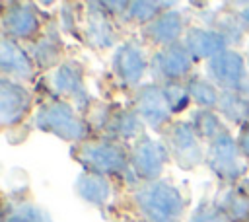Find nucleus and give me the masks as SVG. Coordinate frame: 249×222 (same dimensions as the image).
Segmentation results:
<instances>
[{
    "label": "nucleus",
    "instance_id": "obj_1",
    "mask_svg": "<svg viewBox=\"0 0 249 222\" xmlns=\"http://www.w3.org/2000/svg\"><path fill=\"white\" fill-rule=\"evenodd\" d=\"M136 206L148 222H173L185 208L181 193L165 181H152L140 187L134 195Z\"/></svg>",
    "mask_w": 249,
    "mask_h": 222
},
{
    "label": "nucleus",
    "instance_id": "obj_2",
    "mask_svg": "<svg viewBox=\"0 0 249 222\" xmlns=\"http://www.w3.org/2000/svg\"><path fill=\"white\" fill-rule=\"evenodd\" d=\"M72 156L76 162H80L86 167V171H93L101 175L123 171L128 162L124 148L107 138L82 142Z\"/></svg>",
    "mask_w": 249,
    "mask_h": 222
},
{
    "label": "nucleus",
    "instance_id": "obj_3",
    "mask_svg": "<svg viewBox=\"0 0 249 222\" xmlns=\"http://www.w3.org/2000/svg\"><path fill=\"white\" fill-rule=\"evenodd\" d=\"M35 123L41 130L53 132L64 140H82L88 134L86 123L66 101H51L43 105L35 115Z\"/></svg>",
    "mask_w": 249,
    "mask_h": 222
},
{
    "label": "nucleus",
    "instance_id": "obj_4",
    "mask_svg": "<svg viewBox=\"0 0 249 222\" xmlns=\"http://www.w3.org/2000/svg\"><path fill=\"white\" fill-rule=\"evenodd\" d=\"M239 146L237 142H233V138L226 132L214 140H210V148H208V166L210 169L228 183H233L235 179H239L245 173V166L239 160Z\"/></svg>",
    "mask_w": 249,
    "mask_h": 222
},
{
    "label": "nucleus",
    "instance_id": "obj_5",
    "mask_svg": "<svg viewBox=\"0 0 249 222\" xmlns=\"http://www.w3.org/2000/svg\"><path fill=\"white\" fill-rule=\"evenodd\" d=\"M198 134L187 123H171L165 130V146L169 156L185 169H191L202 162V148L198 144Z\"/></svg>",
    "mask_w": 249,
    "mask_h": 222
},
{
    "label": "nucleus",
    "instance_id": "obj_6",
    "mask_svg": "<svg viewBox=\"0 0 249 222\" xmlns=\"http://www.w3.org/2000/svg\"><path fill=\"white\" fill-rule=\"evenodd\" d=\"M167 160H169L167 146L161 142H156L154 138L144 134V136H140V140L136 142V146L132 150L130 167L134 169L138 179L152 183V181H158Z\"/></svg>",
    "mask_w": 249,
    "mask_h": 222
},
{
    "label": "nucleus",
    "instance_id": "obj_7",
    "mask_svg": "<svg viewBox=\"0 0 249 222\" xmlns=\"http://www.w3.org/2000/svg\"><path fill=\"white\" fill-rule=\"evenodd\" d=\"M208 74L214 86L224 92H241L245 78V62L239 53L224 51L212 60H208Z\"/></svg>",
    "mask_w": 249,
    "mask_h": 222
},
{
    "label": "nucleus",
    "instance_id": "obj_8",
    "mask_svg": "<svg viewBox=\"0 0 249 222\" xmlns=\"http://www.w3.org/2000/svg\"><path fill=\"white\" fill-rule=\"evenodd\" d=\"M136 113L152 129H161L163 125H167L173 111L169 107L163 88H160V86L140 88L138 97H136Z\"/></svg>",
    "mask_w": 249,
    "mask_h": 222
},
{
    "label": "nucleus",
    "instance_id": "obj_9",
    "mask_svg": "<svg viewBox=\"0 0 249 222\" xmlns=\"http://www.w3.org/2000/svg\"><path fill=\"white\" fill-rule=\"evenodd\" d=\"M31 107V95L19 84L2 78L0 82V119L4 127L19 123Z\"/></svg>",
    "mask_w": 249,
    "mask_h": 222
},
{
    "label": "nucleus",
    "instance_id": "obj_10",
    "mask_svg": "<svg viewBox=\"0 0 249 222\" xmlns=\"http://www.w3.org/2000/svg\"><path fill=\"white\" fill-rule=\"evenodd\" d=\"M191 62H193V56L187 51V47L183 43H175V45L163 47L156 55L154 70H158V74L167 82H175L191 70Z\"/></svg>",
    "mask_w": 249,
    "mask_h": 222
},
{
    "label": "nucleus",
    "instance_id": "obj_11",
    "mask_svg": "<svg viewBox=\"0 0 249 222\" xmlns=\"http://www.w3.org/2000/svg\"><path fill=\"white\" fill-rule=\"evenodd\" d=\"M183 45L191 53L193 58H214L220 53L226 51V39L218 31L202 29V27H191L185 35Z\"/></svg>",
    "mask_w": 249,
    "mask_h": 222
},
{
    "label": "nucleus",
    "instance_id": "obj_12",
    "mask_svg": "<svg viewBox=\"0 0 249 222\" xmlns=\"http://www.w3.org/2000/svg\"><path fill=\"white\" fill-rule=\"evenodd\" d=\"M2 25H4V33L14 37V41L16 39H29L37 33L39 19H37V14L33 12V8L23 6V4H16L4 12Z\"/></svg>",
    "mask_w": 249,
    "mask_h": 222
},
{
    "label": "nucleus",
    "instance_id": "obj_13",
    "mask_svg": "<svg viewBox=\"0 0 249 222\" xmlns=\"http://www.w3.org/2000/svg\"><path fill=\"white\" fill-rule=\"evenodd\" d=\"M146 55H144V49L132 41L124 43L117 55H115V60H113V66H115V72L128 84H134L140 80V76L144 74L146 70Z\"/></svg>",
    "mask_w": 249,
    "mask_h": 222
},
{
    "label": "nucleus",
    "instance_id": "obj_14",
    "mask_svg": "<svg viewBox=\"0 0 249 222\" xmlns=\"http://www.w3.org/2000/svg\"><path fill=\"white\" fill-rule=\"evenodd\" d=\"M0 68L6 76H16V78H31L33 76V62L27 56V53L14 41L4 37L0 45Z\"/></svg>",
    "mask_w": 249,
    "mask_h": 222
},
{
    "label": "nucleus",
    "instance_id": "obj_15",
    "mask_svg": "<svg viewBox=\"0 0 249 222\" xmlns=\"http://www.w3.org/2000/svg\"><path fill=\"white\" fill-rule=\"evenodd\" d=\"M53 86H54V90L58 93L72 97L76 101V105L88 107L89 95H88V92L84 88L80 70L76 66H72V64H60L56 68V72L53 74Z\"/></svg>",
    "mask_w": 249,
    "mask_h": 222
},
{
    "label": "nucleus",
    "instance_id": "obj_16",
    "mask_svg": "<svg viewBox=\"0 0 249 222\" xmlns=\"http://www.w3.org/2000/svg\"><path fill=\"white\" fill-rule=\"evenodd\" d=\"M181 33H183V18L175 10H167V12L160 14L146 27V35L154 43L163 45V47H169V45L179 43L177 39L181 37Z\"/></svg>",
    "mask_w": 249,
    "mask_h": 222
},
{
    "label": "nucleus",
    "instance_id": "obj_17",
    "mask_svg": "<svg viewBox=\"0 0 249 222\" xmlns=\"http://www.w3.org/2000/svg\"><path fill=\"white\" fill-rule=\"evenodd\" d=\"M76 193L95 204V206H101L109 201V195H111V185L109 181L105 179V175L101 173H93V171H82L76 179Z\"/></svg>",
    "mask_w": 249,
    "mask_h": 222
},
{
    "label": "nucleus",
    "instance_id": "obj_18",
    "mask_svg": "<svg viewBox=\"0 0 249 222\" xmlns=\"http://www.w3.org/2000/svg\"><path fill=\"white\" fill-rule=\"evenodd\" d=\"M88 39L93 47L105 49L113 45V27L105 16L103 10H99L95 6V10L89 12V19H88Z\"/></svg>",
    "mask_w": 249,
    "mask_h": 222
},
{
    "label": "nucleus",
    "instance_id": "obj_19",
    "mask_svg": "<svg viewBox=\"0 0 249 222\" xmlns=\"http://www.w3.org/2000/svg\"><path fill=\"white\" fill-rule=\"evenodd\" d=\"M220 113L235 123L249 125V99L239 92H224L218 101Z\"/></svg>",
    "mask_w": 249,
    "mask_h": 222
},
{
    "label": "nucleus",
    "instance_id": "obj_20",
    "mask_svg": "<svg viewBox=\"0 0 249 222\" xmlns=\"http://www.w3.org/2000/svg\"><path fill=\"white\" fill-rule=\"evenodd\" d=\"M220 208L226 210L231 222H249V195L241 187H233Z\"/></svg>",
    "mask_w": 249,
    "mask_h": 222
},
{
    "label": "nucleus",
    "instance_id": "obj_21",
    "mask_svg": "<svg viewBox=\"0 0 249 222\" xmlns=\"http://www.w3.org/2000/svg\"><path fill=\"white\" fill-rule=\"evenodd\" d=\"M187 90H189V95L191 99H195L200 107L204 109H212L218 105L220 101V95H218V90L214 84L206 82V80H200V78H191L189 84H187Z\"/></svg>",
    "mask_w": 249,
    "mask_h": 222
},
{
    "label": "nucleus",
    "instance_id": "obj_22",
    "mask_svg": "<svg viewBox=\"0 0 249 222\" xmlns=\"http://www.w3.org/2000/svg\"><path fill=\"white\" fill-rule=\"evenodd\" d=\"M195 132L198 136H204V138L214 140V138L226 134L228 130L224 129V125H222V121H220L218 115H214L210 109H202V111H198L195 115Z\"/></svg>",
    "mask_w": 249,
    "mask_h": 222
},
{
    "label": "nucleus",
    "instance_id": "obj_23",
    "mask_svg": "<svg viewBox=\"0 0 249 222\" xmlns=\"http://www.w3.org/2000/svg\"><path fill=\"white\" fill-rule=\"evenodd\" d=\"M113 119H115L113 132H115L117 136L132 138V136H138L140 130H142V119L138 117V113L123 111L121 115H117V117H113Z\"/></svg>",
    "mask_w": 249,
    "mask_h": 222
},
{
    "label": "nucleus",
    "instance_id": "obj_24",
    "mask_svg": "<svg viewBox=\"0 0 249 222\" xmlns=\"http://www.w3.org/2000/svg\"><path fill=\"white\" fill-rule=\"evenodd\" d=\"M191 222H231L220 204L214 203H202L191 216Z\"/></svg>",
    "mask_w": 249,
    "mask_h": 222
},
{
    "label": "nucleus",
    "instance_id": "obj_25",
    "mask_svg": "<svg viewBox=\"0 0 249 222\" xmlns=\"http://www.w3.org/2000/svg\"><path fill=\"white\" fill-rule=\"evenodd\" d=\"M163 92H165V97H167L169 107H171L173 113H175V111H181V109H185V107L189 105L191 95H189L187 86H181V84H177V82H167V84L163 86Z\"/></svg>",
    "mask_w": 249,
    "mask_h": 222
},
{
    "label": "nucleus",
    "instance_id": "obj_26",
    "mask_svg": "<svg viewBox=\"0 0 249 222\" xmlns=\"http://www.w3.org/2000/svg\"><path fill=\"white\" fill-rule=\"evenodd\" d=\"M126 12H128L130 19H134L136 23H146V21L152 23L158 18L160 4H154V2H130Z\"/></svg>",
    "mask_w": 249,
    "mask_h": 222
},
{
    "label": "nucleus",
    "instance_id": "obj_27",
    "mask_svg": "<svg viewBox=\"0 0 249 222\" xmlns=\"http://www.w3.org/2000/svg\"><path fill=\"white\" fill-rule=\"evenodd\" d=\"M4 222H49V218L33 204H19L6 216Z\"/></svg>",
    "mask_w": 249,
    "mask_h": 222
},
{
    "label": "nucleus",
    "instance_id": "obj_28",
    "mask_svg": "<svg viewBox=\"0 0 249 222\" xmlns=\"http://www.w3.org/2000/svg\"><path fill=\"white\" fill-rule=\"evenodd\" d=\"M33 56L41 62V66H51V64L58 58V47L54 45V41L45 39L43 43H39V45L35 47Z\"/></svg>",
    "mask_w": 249,
    "mask_h": 222
},
{
    "label": "nucleus",
    "instance_id": "obj_29",
    "mask_svg": "<svg viewBox=\"0 0 249 222\" xmlns=\"http://www.w3.org/2000/svg\"><path fill=\"white\" fill-rule=\"evenodd\" d=\"M237 146H239V152H241L245 158H249V125H247V127L243 129V132L239 134Z\"/></svg>",
    "mask_w": 249,
    "mask_h": 222
},
{
    "label": "nucleus",
    "instance_id": "obj_30",
    "mask_svg": "<svg viewBox=\"0 0 249 222\" xmlns=\"http://www.w3.org/2000/svg\"><path fill=\"white\" fill-rule=\"evenodd\" d=\"M241 21L249 27V6H245V8L241 10Z\"/></svg>",
    "mask_w": 249,
    "mask_h": 222
}]
</instances>
